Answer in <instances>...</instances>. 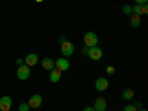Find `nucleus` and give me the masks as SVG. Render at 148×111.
Here are the masks:
<instances>
[{"mask_svg":"<svg viewBox=\"0 0 148 111\" xmlns=\"http://www.w3.org/2000/svg\"><path fill=\"white\" fill-rule=\"evenodd\" d=\"M83 42H84V46H88V47L96 46L98 45V36H96V33L88 31L84 34V37H83Z\"/></svg>","mask_w":148,"mask_h":111,"instance_id":"nucleus-1","label":"nucleus"},{"mask_svg":"<svg viewBox=\"0 0 148 111\" xmlns=\"http://www.w3.org/2000/svg\"><path fill=\"white\" fill-rule=\"evenodd\" d=\"M88 56H89L92 61H99V59L102 58V49H101V47H98V46H92V47H89Z\"/></svg>","mask_w":148,"mask_h":111,"instance_id":"nucleus-2","label":"nucleus"},{"mask_svg":"<svg viewBox=\"0 0 148 111\" xmlns=\"http://www.w3.org/2000/svg\"><path fill=\"white\" fill-rule=\"evenodd\" d=\"M16 77L19 80H27L30 77V67L28 65H19L18 70H16Z\"/></svg>","mask_w":148,"mask_h":111,"instance_id":"nucleus-3","label":"nucleus"},{"mask_svg":"<svg viewBox=\"0 0 148 111\" xmlns=\"http://www.w3.org/2000/svg\"><path fill=\"white\" fill-rule=\"evenodd\" d=\"M61 52H62L64 58L65 56H71L74 53V45L71 42H64V43H61Z\"/></svg>","mask_w":148,"mask_h":111,"instance_id":"nucleus-4","label":"nucleus"},{"mask_svg":"<svg viewBox=\"0 0 148 111\" xmlns=\"http://www.w3.org/2000/svg\"><path fill=\"white\" fill-rule=\"evenodd\" d=\"M108 86H110V82H108L105 77H99V79L95 80V88H96V90H99V92L107 90Z\"/></svg>","mask_w":148,"mask_h":111,"instance_id":"nucleus-5","label":"nucleus"},{"mask_svg":"<svg viewBox=\"0 0 148 111\" xmlns=\"http://www.w3.org/2000/svg\"><path fill=\"white\" fill-rule=\"evenodd\" d=\"M12 107V99H10V96L5 95L0 98V110L2 111H9Z\"/></svg>","mask_w":148,"mask_h":111,"instance_id":"nucleus-6","label":"nucleus"},{"mask_svg":"<svg viewBox=\"0 0 148 111\" xmlns=\"http://www.w3.org/2000/svg\"><path fill=\"white\" fill-rule=\"evenodd\" d=\"M55 67H56L58 70H61V71H67V70L70 68V62H68L67 58L62 56V58H58V59H56Z\"/></svg>","mask_w":148,"mask_h":111,"instance_id":"nucleus-7","label":"nucleus"},{"mask_svg":"<svg viewBox=\"0 0 148 111\" xmlns=\"http://www.w3.org/2000/svg\"><path fill=\"white\" fill-rule=\"evenodd\" d=\"M42 102H43L42 95H33L28 101V105H30V108H39L42 105Z\"/></svg>","mask_w":148,"mask_h":111,"instance_id":"nucleus-8","label":"nucleus"},{"mask_svg":"<svg viewBox=\"0 0 148 111\" xmlns=\"http://www.w3.org/2000/svg\"><path fill=\"white\" fill-rule=\"evenodd\" d=\"M93 108H95V111H105L107 110V101L104 99V98H96L95 104H93Z\"/></svg>","mask_w":148,"mask_h":111,"instance_id":"nucleus-9","label":"nucleus"},{"mask_svg":"<svg viewBox=\"0 0 148 111\" xmlns=\"http://www.w3.org/2000/svg\"><path fill=\"white\" fill-rule=\"evenodd\" d=\"M132 14H136V15H145L148 14V6L147 5H135L132 8Z\"/></svg>","mask_w":148,"mask_h":111,"instance_id":"nucleus-10","label":"nucleus"},{"mask_svg":"<svg viewBox=\"0 0 148 111\" xmlns=\"http://www.w3.org/2000/svg\"><path fill=\"white\" fill-rule=\"evenodd\" d=\"M24 61H25V65H28V67H34L37 62H39V56H37L36 53H28Z\"/></svg>","mask_w":148,"mask_h":111,"instance_id":"nucleus-11","label":"nucleus"},{"mask_svg":"<svg viewBox=\"0 0 148 111\" xmlns=\"http://www.w3.org/2000/svg\"><path fill=\"white\" fill-rule=\"evenodd\" d=\"M61 74H62V71L58 70V68L51 70V74H49V80H51L52 83H58V82L61 80Z\"/></svg>","mask_w":148,"mask_h":111,"instance_id":"nucleus-12","label":"nucleus"},{"mask_svg":"<svg viewBox=\"0 0 148 111\" xmlns=\"http://www.w3.org/2000/svg\"><path fill=\"white\" fill-rule=\"evenodd\" d=\"M42 67H43L46 71H51V70L55 68V61H53L52 58H45V59L42 61Z\"/></svg>","mask_w":148,"mask_h":111,"instance_id":"nucleus-13","label":"nucleus"},{"mask_svg":"<svg viewBox=\"0 0 148 111\" xmlns=\"http://www.w3.org/2000/svg\"><path fill=\"white\" fill-rule=\"evenodd\" d=\"M130 25H132L133 28H138V27L141 25V16L136 15V14H132V15H130Z\"/></svg>","mask_w":148,"mask_h":111,"instance_id":"nucleus-14","label":"nucleus"},{"mask_svg":"<svg viewBox=\"0 0 148 111\" xmlns=\"http://www.w3.org/2000/svg\"><path fill=\"white\" fill-rule=\"evenodd\" d=\"M121 98H123L125 101L132 99V98H133V90H132V89H125V90L121 92Z\"/></svg>","mask_w":148,"mask_h":111,"instance_id":"nucleus-15","label":"nucleus"},{"mask_svg":"<svg viewBox=\"0 0 148 111\" xmlns=\"http://www.w3.org/2000/svg\"><path fill=\"white\" fill-rule=\"evenodd\" d=\"M123 14H125V15H132V6L123 5Z\"/></svg>","mask_w":148,"mask_h":111,"instance_id":"nucleus-16","label":"nucleus"},{"mask_svg":"<svg viewBox=\"0 0 148 111\" xmlns=\"http://www.w3.org/2000/svg\"><path fill=\"white\" fill-rule=\"evenodd\" d=\"M18 110H19V111H30V105H28V102H22V104H19Z\"/></svg>","mask_w":148,"mask_h":111,"instance_id":"nucleus-17","label":"nucleus"},{"mask_svg":"<svg viewBox=\"0 0 148 111\" xmlns=\"http://www.w3.org/2000/svg\"><path fill=\"white\" fill-rule=\"evenodd\" d=\"M107 73L110 74V76H114V74H116V68L113 65H108L107 67Z\"/></svg>","mask_w":148,"mask_h":111,"instance_id":"nucleus-18","label":"nucleus"},{"mask_svg":"<svg viewBox=\"0 0 148 111\" xmlns=\"http://www.w3.org/2000/svg\"><path fill=\"white\" fill-rule=\"evenodd\" d=\"M123 111H138L136 108H135V105H132V104H129V105H126L125 108H123Z\"/></svg>","mask_w":148,"mask_h":111,"instance_id":"nucleus-19","label":"nucleus"},{"mask_svg":"<svg viewBox=\"0 0 148 111\" xmlns=\"http://www.w3.org/2000/svg\"><path fill=\"white\" fill-rule=\"evenodd\" d=\"M135 2H136V5H147L148 0H135Z\"/></svg>","mask_w":148,"mask_h":111,"instance_id":"nucleus-20","label":"nucleus"},{"mask_svg":"<svg viewBox=\"0 0 148 111\" xmlns=\"http://www.w3.org/2000/svg\"><path fill=\"white\" fill-rule=\"evenodd\" d=\"M135 108H136V110H139V108H142V102H141V101H138L136 104H135Z\"/></svg>","mask_w":148,"mask_h":111,"instance_id":"nucleus-21","label":"nucleus"},{"mask_svg":"<svg viewBox=\"0 0 148 111\" xmlns=\"http://www.w3.org/2000/svg\"><path fill=\"white\" fill-rule=\"evenodd\" d=\"M16 64H18V65H22V64H24V59L18 58V59H16Z\"/></svg>","mask_w":148,"mask_h":111,"instance_id":"nucleus-22","label":"nucleus"},{"mask_svg":"<svg viewBox=\"0 0 148 111\" xmlns=\"http://www.w3.org/2000/svg\"><path fill=\"white\" fill-rule=\"evenodd\" d=\"M83 111H95V108H93V107H86Z\"/></svg>","mask_w":148,"mask_h":111,"instance_id":"nucleus-23","label":"nucleus"},{"mask_svg":"<svg viewBox=\"0 0 148 111\" xmlns=\"http://www.w3.org/2000/svg\"><path fill=\"white\" fill-rule=\"evenodd\" d=\"M88 51H89V47H88V46H84V47H83V53L88 55Z\"/></svg>","mask_w":148,"mask_h":111,"instance_id":"nucleus-24","label":"nucleus"},{"mask_svg":"<svg viewBox=\"0 0 148 111\" xmlns=\"http://www.w3.org/2000/svg\"><path fill=\"white\" fill-rule=\"evenodd\" d=\"M64 42H67V39H65V37H61V39H59V43H64Z\"/></svg>","mask_w":148,"mask_h":111,"instance_id":"nucleus-25","label":"nucleus"},{"mask_svg":"<svg viewBox=\"0 0 148 111\" xmlns=\"http://www.w3.org/2000/svg\"><path fill=\"white\" fill-rule=\"evenodd\" d=\"M138 111H147V110H144V108H139V110H138Z\"/></svg>","mask_w":148,"mask_h":111,"instance_id":"nucleus-26","label":"nucleus"},{"mask_svg":"<svg viewBox=\"0 0 148 111\" xmlns=\"http://www.w3.org/2000/svg\"><path fill=\"white\" fill-rule=\"evenodd\" d=\"M36 2H39V3H42V2H43V0H36Z\"/></svg>","mask_w":148,"mask_h":111,"instance_id":"nucleus-27","label":"nucleus"},{"mask_svg":"<svg viewBox=\"0 0 148 111\" xmlns=\"http://www.w3.org/2000/svg\"><path fill=\"white\" fill-rule=\"evenodd\" d=\"M9 111H10V110H9Z\"/></svg>","mask_w":148,"mask_h":111,"instance_id":"nucleus-28","label":"nucleus"}]
</instances>
